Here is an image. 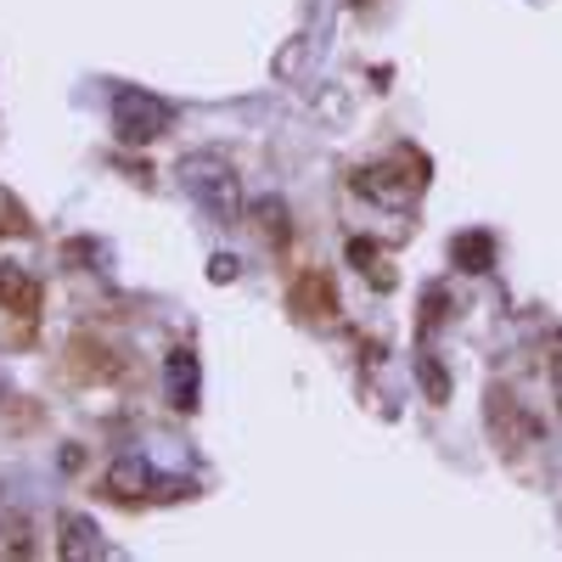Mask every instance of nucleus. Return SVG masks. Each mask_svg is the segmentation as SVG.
<instances>
[{
    "label": "nucleus",
    "instance_id": "nucleus-15",
    "mask_svg": "<svg viewBox=\"0 0 562 562\" xmlns=\"http://www.w3.org/2000/svg\"><path fill=\"white\" fill-rule=\"evenodd\" d=\"M355 7H366V0H355Z\"/></svg>",
    "mask_w": 562,
    "mask_h": 562
},
{
    "label": "nucleus",
    "instance_id": "nucleus-11",
    "mask_svg": "<svg viewBox=\"0 0 562 562\" xmlns=\"http://www.w3.org/2000/svg\"><path fill=\"white\" fill-rule=\"evenodd\" d=\"M416 383H422V394H428L434 405L450 400V371H445L434 355H422V360H416Z\"/></svg>",
    "mask_w": 562,
    "mask_h": 562
},
{
    "label": "nucleus",
    "instance_id": "nucleus-10",
    "mask_svg": "<svg viewBox=\"0 0 562 562\" xmlns=\"http://www.w3.org/2000/svg\"><path fill=\"white\" fill-rule=\"evenodd\" d=\"M450 265L473 270V276L495 270V237H490V231H461V237L450 243Z\"/></svg>",
    "mask_w": 562,
    "mask_h": 562
},
{
    "label": "nucleus",
    "instance_id": "nucleus-8",
    "mask_svg": "<svg viewBox=\"0 0 562 562\" xmlns=\"http://www.w3.org/2000/svg\"><path fill=\"white\" fill-rule=\"evenodd\" d=\"M0 310L34 321L40 315V281L29 270H18V265H0Z\"/></svg>",
    "mask_w": 562,
    "mask_h": 562
},
{
    "label": "nucleus",
    "instance_id": "nucleus-4",
    "mask_svg": "<svg viewBox=\"0 0 562 562\" xmlns=\"http://www.w3.org/2000/svg\"><path fill=\"white\" fill-rule=\"evenodd\" d=\"M288 310L310 326H333L338 321V288H333V276L326 270H304L293 281V293H288Z\"/></svg>",
    "mask_w": 562,
    "mask_h": 562
},
{
    "label": "nucleus",
    "instance_id": "nucleus-6",
    "mask_svg": "<svg viewBox=\"0 0 562 562\" xmlns=\"http://www.w3.org/2000/svg\"><path fill=\"white\" fill-rule=\"evenodd\" d=\"M164 383H169V405H175V411H198V400H203L198 355H192V349H175V355L164 360Z\"/></svg>",
    "mask_w": 562,
    "mask_h": 562
},
{
    "label": "nucleus",
    "instance_id": "nucleus-12",
    "mask_svg": "<svg viewBox=\"0 0 562 562\" xmlns=\"http://www.w3.org/2000/svg\"><path fill=\"white\" fill-rule=\"evenodd\" d=\"M349 259H355V265L366 270V281H378V288H389V281H394V270L383 265L378 243H366V237H360V243H349Z\"/></svg>",
    "mask_w": 562,
    "mask_h": 562
},
{
    "label": "nucleus",
    "instance_id": "nucleus-13",
    "mask_svg": "<svg viewBox=\"0 0 562 562\" xmlns=\"http://www.w3.org/2000/svg\"><path fill=\"white\" fill-rule=\"evenodd\" d=\"M231 276H237V259L220 254V259H214V281H231Z\"/></svg>",
    "mask_w": 562,
    "mask_h": 562
},
{
    "label": "nucleus",
    "instance_id": "nucleus-3",
    "mask_svg": "<svg viewBox=\"0 0 562 562\" xmlns=\"http://www.w3.org/2000/svg\"><path fill=\"white\" fill-rule=\"evenodd\" d=\"M169 124H175V108L147 97L140 85H119L113 90V135L124 140V147H147V140L169 135Z\"/></svg>",
    "mask_w": 562,
    "mask_h": 562
},
{
    "label": "nucleus",
    "instance_id": "nucleus-9",
    "mask_svg": "<svg viewBox=\"0 0 562 562\" xmlns=\"http://www.w3.org/2000/svg\"><path fill=\"white\" fill-rule=\"evenodd\" d=\"M484 411H490V428H495V439H501L506 450H518V439H535V422H529L524 411L512 416V394H506V389H490Z\"/></svg>",
    "mask_w": 562,
    "mask_h": 562
},
{
    "label": "nucleus",
    "instance_id": "nucleus-5",
    "mask_svg": "<svg viewBox=\"0 0 562 562\" xmlns=\"http://www.w3.org/2000/svg\"><path fill=\"white\" fill-rule=\"evenodd\" d=\"M102 495L119 501V506H140V501L158 495V479H153V467L140 456H124V461H113L102 473Z\"/></svg>",
    "mask_w": 562,
    "mask_h": 562
},
{
    "label": "nucleus",
    "instance_id": "nucleus-1",
    "mask_svg": "<svg viewBox=\"0 0 562 562\" xmlns=\"http://www.w3.org/2000/svg\"><path fill=\"white\" fill-rule=\"evenodd\" d=\"M180 180H186V192H192V203L203 209V220L243 225V180L231 175L220 158H186Z\"/></svg>",
    "mask_w": 562,
    "mask_h": 562
},
{
    "label": "nucleus",
    "instance_id": "nucleus-2",
    "mask_svg": "<svg viewBox=\"0 0 562 562\" xmlns=\"http://www.w3.org/2000/svg\"><path fill=\"white\" fill-rule=\"evenodd\" d=\"M349 186H355L360 198H371V203H411L422 186H428V158H416L411 147H400V153L383 158V164L355 169Z\"/></svg>",
    "mask_w": 562,
    "mask_h": 562
},
{
    "label": "nucleus",
    "instance_id": "nucleus-7",
    "mask_svg": "<svg viewBox=\"0 0 562 562\" xmlns=\"http://www.w3.org/2000/svg\"><path fill=\"white\" fill-rule=\"evenodd\" d=\"M57 546H63V557H85V562H97V557H108V540H102V529L85 518V512H63L57 518Z\"/></svg>",
    "mask_w": 562,
    "mask_h": 562
},
{
    "label": "nucleus",
    "instance_id": "nucleus-14",
    "mask_svg": "<svg viewBox=\"0 0 562 562\" xmlns=\"http://www.w3.org/2000/svg\"><path fill=\"white\" fill-rule=\"evenodd\" d=\"M0 400H7V378H0Z\"/></svg>",
    "mask_w": 562,
    "mask_h": 562
}]
</instances>
